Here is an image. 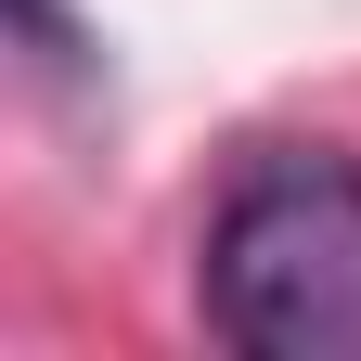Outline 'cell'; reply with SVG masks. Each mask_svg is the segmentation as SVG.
<instances>
[{
    "mask_svg": "<svg viewBox=\"0 0 361 361\" xmlns=\"http://www.w3.org/2000/svg\"><path fill=\"white\" fill-rule=\"evenodd\" d=\"M207 323L245 361H361V155H245L207 207Z\"/></svg>",
    "mask_w": 361,
    "mask_h": 361,
    "instance_id": "obj_1",
    "label": "cell"
}]
</instances>
